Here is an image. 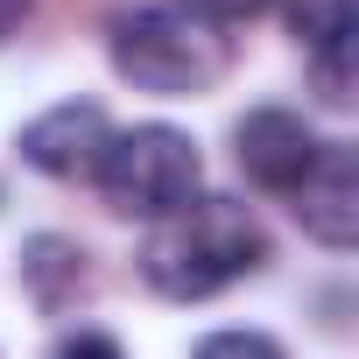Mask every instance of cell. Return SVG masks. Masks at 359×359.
<instances>
[{
  "label": "cell",
  "mask_w": 359,
  "mask_h": 359,
  "mask_svg": "<svg viewBox=\"0 0 359 359\" xmlns=\"http://www.w3.org/2000/svg\"><path fill=\"white\" fill-rule=\"evenodd\" d=\"M261 261H268V233L233 198H191L184 212L155 219V233L141 240V275L169 303H205L240 275H254Z\"/></svg>",
  "instance_id": "6da1fadb"
},
{
  "label": "cell",
  "mask_w": 359,
  "mask_h": 359,
  "mask_svg": "<svg viewBox=\"0 0 359 359\" xmlns=\"http://www.w3.org/2000/svg\"><path fill=\"white\" fill-rule=\"evenodd\" d=\"M113 71L155 99H198L233 71V22L205 0H155L113 22Z\"/></svg>",
  "instance_id": "7a4b0ae2"
},
{
  "label": "cell",
  "mask_w": 359,
  "mask_h": 359,
  "mask_svg": "<svg viewBox=\"0 0 359 359\" xmlns=\"http://www.w3.org/2000/svg\"><path fill=\"white\" fill-rule=\"evenodd\" d=\"M92 176H99V191H106V205L120 219H169V212H184L198 198L205 162H198V141L191 134L148 120V127L113 134Z\"/></svg>",
  "instance_id": "3957f363"
},
{
  "label": "cell",
  "mask_w": 359,
  "mask_h": 359,
  "mask_svg": "<svg viewBox=\"0 0 359 359\" xmlns=\"http://www.w3.org/2000/svg\"><path fill=\"white\" fill-rule=\"evenodd\" d=\"M289 205H296V219H303L310 240H324V247L345 254L359 240V155L345 141H324L317 162L303 169V184L289 191Z\"/></svg>",
  "instance_id": "277c9868"
},
{
  "label": "cell",
  "mask_w": 359,
  "mask_h": 359,
  "mask_svg": "<svg viewBox=\"0 0 359 359\" xmlns=\"http://www.w3.org/2000/svg\"><path fill=\"white\" fill-rule=\"evenodd\" d=\"M317 134H310V120L303 113H289V106H254L240 127H233V155H240V169L254 176L261 191H296L303 184V169L317 162Z\"/></svg>",
  "instance_id": "5b68a950"
},
{
  "label": "cell",
  "mask_w": 359,
  "mask_h": 359,
  "mask_svg": "<svg viewBox=\"0 0 359 359\" xmlns=\"http://www.w3.org/2000/svg\"><path fill=\"white\" fill-rule=\"evenodd\" d=\"M106 141H113L106 113L92 99H64V106H50L22 127V162L43 169V176H92Z\"/></svg>",
  "instance_id": "8992f818"
},
{
  "label": "cell",
  "mask_w": 359,
  "mask_h": 359,
  "mask_svg": "<svg viewBox=\"0 0 359 359\" xmlns=\"http://www.w3.org/2000/svg\"><path fill=\"white\" fill-rule=\"evenodd\" d=\"M289 29L303 36V50H331V43H352L359 29V0H289Z\"/></svg>",
  "instance_id": "52a82bcc"
},
{
  "label": "cell",
  "mask_w": 359,
  "mask_h": 359,
  "mask_svg": "<svg viewBox=\"0 0 359 359\" xmlns=\"http://www.w3.org/2000/svg\"><path fill=\"white\" fill-rule=\"evenodd\" d=\"M310 71H317V99H324V106H352V43L317 50Z\"/></svg>",
  "instance_id": "ba28073f"
},
{
  "label": "cell",
  "mask_w": 359,
  "mask_h": 359,
  "mask_svg": "<svg viewBox=\"0 0 359 359\" xmlns=\"http://www.w3.org/2000/svg\"><path fill=\"white\" fill-rule=\"evenodd\" d=\"M198 359H289L268 331H212L205 345H198Z\"/></svg>",
  "instance_id": "9c48e42d"
},
{
  "label": "cell",
  "mask_w": 359,
  "mask_h": 359,
  "mask_svg": "<svg viewBox=\"0 0 359 359\" xmlns=\"http://www.w3.org/2000/svg\"><path fill=\"white\" fill-rule=\"evenodd\" d=\"M57 359H120V345H113L106 331H71V338L57 345Z\"/></svg>",
  "instance_id": "30bf717a"
},
{
  "label": "cell",
  "mask_w": 359,
  "mask_h": 359,
  "mask_svg": "<svg viewBox=\"0 0 359 359\" xmlns=\"http://www.w3.org/2000/svg\"><path fill=\"white\" fill-rule=\"evenodd\" d=\"M205 8H212L219 22H240V15H261V8H268V0H205Z\"/></svg>",
  "instance_id": "8fae6325"
},
{
  "label": "cell",
  "mask_w": 359,
  "mask_h": 359,
  "mask_svg": "<svg viewBox=\"0 0 359 359\" xmlns=\"http://www.w3.org/2000/svg\"><path fill=\"white\" fill-rule=\"evenodd\" d=\"M22 8H29V0H0V43H8V29L22 22Z\"/></svg>",
  "instance_id": "7c38bea8"
}]
</instances>
